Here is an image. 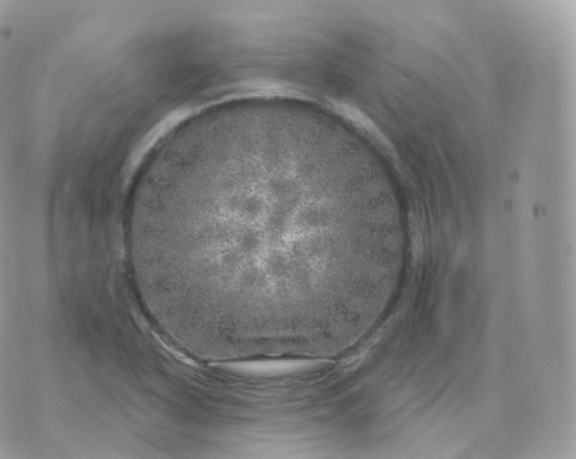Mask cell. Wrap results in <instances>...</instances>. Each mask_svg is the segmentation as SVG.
<instances>
[{
  "instance_id": "cell-1",
  "label": "cell",
  "mask_w": 576,
  "mask_h": 459,
  "mask_svg": "<svg viewBox=\"0 0 576 459\" xmlns=\"http://www.w3.org/2000/svg\"><path fill=\"white\" fill-rule=\"evenodd\" d=\"M284 192L263 201L251 153L214 147L173 163L137 214L133 237L204 332L231 336L322 306L327 222Z\"/></svg>"
}]
</instances>
